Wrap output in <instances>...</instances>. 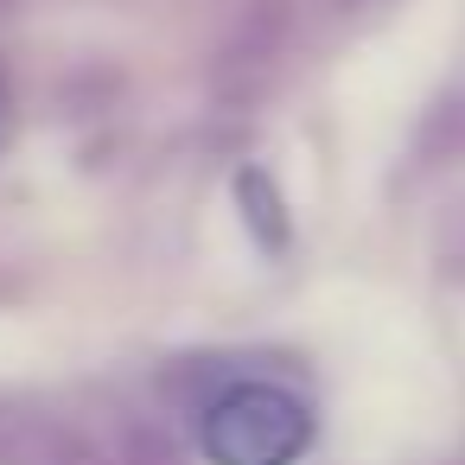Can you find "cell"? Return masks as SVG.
<instances>
[{"label":"cell","mask_w":465,"mask_h":465,"mask_svg":"<svg viewBox=\"0 0 465 465\" xmlns=\"http://www.w3.org/2000/svg\"><path fill=\"white\" fill-rule=\"evenodd\" d=\"M198 440L211 465H300L312 446V408L281 382H242L211 401Z\"/></svg>","instance_id":"obj_1"}]
</instances>
